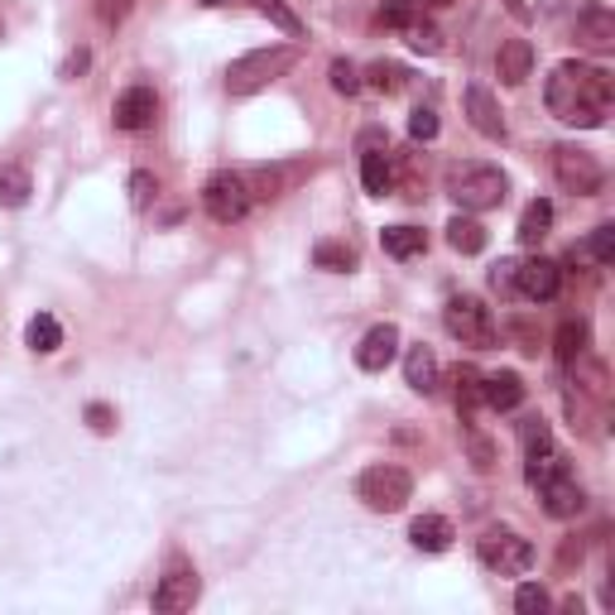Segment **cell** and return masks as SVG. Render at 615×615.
Returning <instances> with one entry per match:
<instances>
[{"label":"cell","mask_w":615,"mask_h":615,"mask_svg":"<svg viewBox=\"0 0 615 615\" xmlns=\"http://www.w3.org/2000/svg\"><path fill=\"white\" fill-rule=\"evenodd\" d=\"M611 97H615L611 72L596 63H577V58L553 68V78L544 87L548 111L558 115L563 125H577V130H602L611 115Z\"/></svg>","instance_id":"obj_1"},{"label":"cell","mask_w":615,"mask_h":615,"mask_svg":"<svg viewBox=\"0 0 615 615\" xmlns=\"http://www.w3.org/2000/svg\"><path fill=\"white\" fill-rule=\"evenodd\" d=\"M294 63H299V49H294V43L251 49V53H241L236 63L226 68V92H231V97H255V92H265L270 82H280Z\"/></svg>","instance_id":"obj_2"},{"label":"cell","mask_w":615,"mask_h":615,"mask_svg":"<svg viewBox=\"0 0 615 615\" xmlns=\"http://www.w3.org/2000/svg\"><path fill=\"white\" fill-rule=\"evenodd\" d=\"M447 193L462 212H491L510 193V179L495 164H452L447 169Z\"/></svg>","instance_id":"obj_3"},{"label":"cell","mask_w":615,"mask_h":615,"mask_svg":"<svg viewBox=\"0 0 615 615\" xmlns=\"http://www.w3.org/2000/svg\"><path fill=\"white\" fill-rule=\"evenodd\" d=\"M356 495H361L365 510H375V515H394V510H404L409 501H414V476L394 462L365 466L361 481H356Z\"/></svg>","instance_id":"obj_4"},{"label":"cell","mask_w":615,"mask_h":615,"mask_svg":"<svg viewBox=\"0 0 615 615\" xmlns=\"http://www.w3.org/2000/svg\"><path fill=\"white\" fill-rule=\"evenodd\" d=\"M443 327L457 336L462 346H476V351H491L495 346V317H491V308L472 299V294H452L447 308H443Z\"/></svg>","instance_id":"obj_5"},{"label":"cell","mask_w":615,"mask_h":615,"mask_svg":"<svg viewBox=\"0 0 615 615\" xmlns=\"http://www.w3.org/2000/svg\"><path fill=\"white\" fill-rule=\"evenodd\" d=\"M476 558L501 577H524L534 567V544L515 530H486L476 538Z\"/></svg>","instance_id":"obj_6"},{"label":"cell","mask_w":615,"mask_h":615,"mask_svg":"<svg viewBox=\"0 0 615 615\" xmlns=\"http://www.w3.org/2000/svg\"><path fill=\"white\" fill-rule=\"evenodd\" d=\"M202 208H208L212 222L231 226V222H245V216H251L255 198H251V188H245L241 173L222 169V173H212V179L202 183Z\"/></svg>","instance_id":"obj_7"},{"label":"cell","mask_w":615,"mask_h":615,"mask_svg":"<svg viewBox=\"0 0 615 615\" xmlns=\"http://www.w3.org/2000/svg\"><path fill=\"white\" fill-rule=\"evenodd\" d=\"M553 173L573 198H596L606 188V164L592 150H577V144H558L553 150Z\"/></svg>","instance_id":"obj_8"},{"label":"cell","mask_w":615,"mask_h":615,"mask_svg":"<svg viewBox=\"0 0 615 615\" xmlns=\"http://www.w3.org/2000/svg\"><path fill=\"white\" fill-rule=\"evenodd\" d=\"M313 169H317L313 159H294V164H265V169H251V173H241V179H245V188H251V198H255V202H274V198L294 193V188H299Z\"/></svg>","instance_id":"obj_9"},{"label":"cell","mask_w":615,"mask_h":615,"mask_svg":"<svg viewBox=\"0 0 615 615\" xmlns=\"http://www.w3.org/2000/svg\"><path fill=\"white\" fill-rule=\"evenodd\" d=\"M198 596H202V582L198 573L188 563H169V573L154 582V596H150V606L154 611H193L198 606Z\"/></svg>","instance_id":"obj_10"},{"label":"cell","mask_w":615,"mask_h":615,"mask_svg":"<svg viewBox=\"0 0 615 615\" xmlns=\"http://www.w3.org/2000/svg\"><path fill=\"white\" fill-rule=\"evenodd\" d=\"M515 294L530 299V303H553L563 294V270L553 265V260H544V255L524 260V265L515 270Z\"/></svg>","instance_id":"obj_11"},{"label":"cell","mask_w":615,"mask_h":615,"mask_svg":"<svg viewBox=\"0 0 615 615\" xmlns=\"http://www.w3.org/2000/svg\"><path fill=\"white\" fill-rule=\"evenodd\" d=\"M154 115H159V97L150 92V87H125L111 107L115 130H130V135H135V130H150Z\"/></svg>","instance_id":"obj_12"},{"label":"cell","mask_w":615,"mask_h":615,"mask_svg":"<svg viewBox=\"0 0 615 615\" xmlns=\"http://www.w3.org/2000/svg\"><path fill=\"white\" fill-rule=\"evenodd\" d=\"M538 501H544V510L553 520H577L582 510H587V491L577 486L573 472H563V476H553L538 486Z\"/></svg>","instance_id":"obj_13"},{"label":"cell","mask_w":615,"mask_h":615,"mask_svg":"<svg viewBox=\"0 0 615 615\" xmlns=\"http://www.w3.org/2000/svg\"><path fill=\"white\" fill-rule=\"evenodd\" d=\"M394 356H400V327H394V322H375L356 346V365L361 371H385Z\"/></svg>","instance_id":"obj_14"},{"label":"cell","mask_w":615,"mask_h":615,"mask_svg":"<svg viewBox=\"0 0 615 615\" xmlns=\"http://www.w3.org/2000/svg\"><path fill=\"white\" fill-rule=\"evenodd\" d=\"M577 43L592 53H611L615 49V14L606 6H592L577 14Z\"/></svg>","instance_id":"obj_15"},{"label":"cell","mask_w":615,"mask_h":615,"mask_svg":"<svg viewBox=\"0 0 615 615\" xmlns=\"http://www.w3.org/2000/svg\"><path fill=\"white\" fill-rule=\"evenodd\" d=\"M495 72H501L505 87H524L534 72V43L530 39H505L501 53H495Z\"/></svg>","instance_id":"obj_16"},{"label":"cell","mask_w":615,"mask_h":615,"mask_svg":"<svg viewBox=\"0 0 615 615\" xmlns=\"http://www.w3.org/2000/svg\"><path fill=\"white\" fill-rule=\"evenodd\" d=\"M466 121H472L486 140H505V115L501 107H495V97L486 92V87H466Z\"/></svg>","instance_id":"obj_17"},{"label":"cell","mask_w":615,"mask_h":615,"mask_svg":"<svg viewBox=\"0 0 615 615\" xmlns=\"http://www.w3.org/2000/svg\"><path fill=\"white\" fill-rule=\"evenodd\" d=\"M481 400H486L495 414H510V409L524 404V380L515 371H495V375H481Z\"/></svg>","instance_id":"obj_18"},{"label":"cell","mask_w":615,"mask_h":615,"mask_svg":"<svg viewBox=\"0 0 615 615\" xmlns=\"http://www.w3.org/2000/svg\"><path fill=\"white\" fill-rule=\"evenodd\" d=\"M452 538H457V530H452V520H443V515H419L409 524V544L419 553H447Z\"/></svg>","instance_id":"obj_19"},{"label":"cell","mask_w":615,"mask_h":615,"mask_svg":"<svg viewBox=\"0 0 615 615\" xmlns=\"http://www.w3.org/2000/svg\"><path fill=\"white\" fill-rule=\"evenodd\" d=\"M404 380H409V390H414V394H433L437 390V356L423 342L404 351Z\"/></svg>","instance_id":"obj_20"},{"label":"cell","mask_w":615,"mask_h":615,"mask_svg":"<svg viewBox=\"0 0 615 615\" xmlns=\"http://www.w3.org/2000/svg\"><path fill=\"white\" fill-rule=\"evenodd\" d=\"M361 183H365V193H371V198L394 193V164H390L385 150H371V144H365V154H361Z\"/></svg>","instance_id":"obj_21"},{"label":"cell","mask_w":615,"mask_h":615,"mask_svg":"<svg viewBox=\"0 0 615 615\" xmlns=\"http://www.w3.org/2000/svg\"><path fill=\"white\" fill-rule=\"evenodd\" d=\"M380 245H385V255H394V260H414L429 251V236H423L419 226H385L380 231Z\"/></svg>","instance_id":"obj_22"},{"label":"cell","mask_w":615,"mask_h":615,"mask_svg":"<svg viewBox=\"0 0 615 615\" xmlns=\"http://www.w3.org/2000/svg\"><path fill=\"white\" fill-rule=\"evenodd\" d=\"M447 245L457 255H481V251H486V226H481L476 216H452V222H447Z\"/></svg>","instance_id":"obj_23"},{"label":"cell","mask_w":615,"mask_h":615,"mask_svg":"<svg viewBox=\"0 0 615 615\" xmlns=\"http://www.w3.org/2000/svg\"><path fill=\"white\" fill-rule=\"evenodd\" d=\"M24 346H29V351H39V356H53V351L63 346V327H58V317H53V313L29 317V327H24Z\"/></svg>","instance_id":"obj_24"},{"label":"cell","mask_w":615,"mask_h":615,"mask_svg":"<svg viewBox=\"0 0 615 615\" xmlns=\"http://www.w3.org/2000/svg\"><path fill=\"white\" fill-rule=\"evenodd\" d=\"M553 231V202L548 198H534L530 208H524V216H520V231L515 236L524 241V245H538Z\"/></svg>","instance_id":"obj_25"},{"label":"cell","mask_w":615,"mask_h":615,"mask_svg":"<svg viewBox=\"0 0 615 615\" xmlns=\"http://www.w3.org/2000/svg\"><path fill=\"white\" fill-rule=\"evenodd\" d=\"M587 342H592V327L582 317H567L563 327H558V336H553V351H558V361L563 365H573L582 351H587Z\"/></svg>","instance_id":"obj_26"},{"label":"cell","mask_w":615,"mask_h":615,"mask_svg":"<svg viewBox=\"0 0 615 615\" xmlns=\"http://www.w3.org/2000/svg\"><path fill=\"white\" fill-rule=\"evenodd\" d=\"M313 265L317 270H332V274H351L361 265L356 260V251H351V245H342V241H317L313 245Z\"/></svg>","instance_id":"obj_27"},{"label":"cell","mask_w":615,"mask_h":615,"mask_svg":"<svg viewBox=\"0 0 615 615\" xmlns=\"http://www.w3.org/2000/svg\"><path fill=\"white\" fill-rule=\"evenodd\" d=\"M563 472H573V466H567V457H563L558 447H548V452H538V457H530V462H524V481H530L534 491L544 486V481L563 476Z\"/></svg>","instance_id":"obj_28"},{"label":"cell","mask_w":615,"mask_h":615,"mask_svg":"<svg viewBox=\"0 0 615 615\" xmlns=\"http://www.w3.org/2000/svg\"><path fill=\"white\" fill-rule=\"evenodd\" d=\"M29 193H34L29 173L14 169V164H0V202H6V208H24Z\"/></svg>","instance_id":"obj_29"},{"label":"cell","mask_w":615,"mask_h":615,"mask_svg":"<svg viewBox=\"0 0 615 615\" xmlns=\"http://www.w3.org/2000/svg\"><path fill=\"white\" fill-rule=\"evenodd\" d=\"M486 404L481 400V371L476 365H462L457 371V409H462V423H472V414Z\"/></svg>","instance_id":"obj_30"},{"label":"cell","mask_w":615,"mask_h":615,"mask_svg":"<svg viewBox=\"0 0 615 615\" xmlns=\"http://www.w3.org/2000/svg\"><path fill=\"white\" fill-rule=\"evenodd\" d=\"M404 82H409V72L400 63H371L365 68V87H375V92H385V97L404 92Z\"/></svg>","instance_id":"obj_31"},{"label":"cell","mask_w":615,"mask_h":615,"mask_svg":"<svg viewBox=\"0 0 615 615\" xmlns=\"http://www.w3.org/2000/svg\"><path fill=\"white\" fill-rule=\"evenodd\" d=\"M520 447H524V457H538V452H548L553 447V429L544 419H524L520 423Z\"/></svg>","instance_id":"obj_32"},{"label":"cell","mask_w":615,"mask_h":615,"mask_svg":"<svg viewBox=\"0 0 615 615\" xmlns=\"http://www.w3.org/2000/svg\"><path fill=\"white\" fill-rule=\"evenodd\" d=\"M255 10H260V14H265V20H270V24H280V29H284V34H289V39H303V20H299V14H294V10H289V6H284V0H255Z\"/></svg>","instance_id":"obj_33"},{"label":"cell","mask_w":615,"mask_h":615,"mask_svg":"<svg viewBox=\"0 0 615 615\" xmlns=\"http://www.w3.org/2000/svg\"><path fill=\"white\" fill-rule=\"evenodd\" d=\"M327 78H332V92H336V97H361V87H365L361 68L346 63V58H336V63L327 68Z\"/></svg>","instance_id":"obj_34"},{"label":"cell","mask_w":615,"mask_h":615,"mask_svg":"<svg viewBox=\"0 0 615 615\" xmlns=\"http://www.w3.org/2000/svg\"><path fill=\"white\" fill-rule=\"evenodd\" d=\"M404 34H409V49H414V53H443V34H437V24H423V20H414V24H409L404 29Z\"/></svg>","instance_id":"obj_35"},{"label":"cell","mask_w":615,"mask_h":615,"mask_svg":"<svg viewBox=\"0 0 615 615\" xmlns=\"http://www.w3.org/2000/svg\"><path fill=\"white\" fill-rule=\"evenodd\" d=\"M414 20H419L414 0H380V24H390V29H409Z\"/></svg>","instance_id":"obj_36"},{"label":"cell","mask_w":615,"mask_h":615,"mask_svg":"<svg viewBox=\"0 0 615 615\" xmlns=\"http://www.w3.org/2000/svg\"><path fill=\"white\" fill-rule=\"evenodd\" d=\"M587 255H592L602 270H606L611 260H615V226H611V222H602V226L592 231V241H587Z\"/></svg>","instance_id":"obj_37"},{"label":"cell","mask_w":615,"mask_h":615,"mask_svg":"<svg viewBox=\"0 0 615 615\" xmlns=\"http://www.w3.org/2000/svg\"><path fill=\"white\" fill-rule=\"evenodd\" d=\"M515 611H524V615H544V611H553V602H548V592L538 587V582H524V587L515 592Z\"/></svg>","instance_id":"obj_38"},{"label":"cell","mask_w":615,"mask_h":615,"mask_svg":"<svg viewBox=\"0 0 615 615\" xmlns=\"http://www.w3.org/2000/svg\"><path fill=\"white\" fill-rule=\"evenodd\" d=\"M515 270H520V260H495L491 265V289L501 299H515Z\"/></svg>","instance_id":"obj_39"},{"label":"cell","mask_w":615,"mask_h":615,"mask_svg":"<svg viewBox=\"0 0 615 615\" xmlns=\"http://www.w3.org/2000/svg\"><path fill=\"white\" fill-rule=\"evenodd\" d=\"M154 193H159V183H154V173H130V202H135V208L144 212V208H150V202H154Z\"/></svg>","instance_id":"obj_40"},{"label":"cell","mask_w":615,"mask_h":615,"mask_svg":"<svg viewBox=\"0 0 615 615\" xmlns=\"http://www.w3.org/2000/svg\"><path fill=\"white\" fill-rule=\"evenodd\" d=\"M409 135H414V140H433L437 135V111L433 107H419L414 115H409Z\"/></svg>","instance_id":"obj_41"},{"label":"cell","mask_w":615,"mask_h":615,"mask_svg":"<svg viewBox=\"0 0 615 615\" xmlns=\"http://www.w3.org/2000/svg\"><path fill=\"white\" fill-rule=\"evenodd\" d=\"M130 10H135V0H97V14H101V24H121Z\"/></svg>","instance_id":"obj_42"},{"label":"cell","mask_w":615,"mask_h":615,"mask_svg":"<svg viewBox=\"0 0 615 615\" xmlns=\"http://www.w3.org/2000/svg\"><path fill=\"white\" fill-rule=\"evenodd\" d=\"M466 443H472V462L481 466V472H491V466H495V447H491V437L472 433V437H466Z\"/></svg>","instance_id":"obj_43"},{"label":"cell","mask_w":615,"mask_h":615,"mask_svg":"<svg viewBox=\"0 0 615 615\" xmlns=\"http://www.w3.org/2000/svg\"><path fill=\"white\" fill-rule=\"evenodd\" d=\"M87 423H92V433H111L115 429V414L107 404H87Z\"/></svg>","instance_id":"obj_44"},{"label":"cell","mask_w":615,"mask_h":615,"mask_svg":"<svg viewBox=\"0 0 615 615\" xmlns=\"http://www.w3.org/2000/svg\"><path fill=\"white\" fill-rule=\"evenodd\" d=\"M82 68H87V53H72V58H68V68H63V78H78Z\"/></svg>","instance_id":"obj_45"},{"label":"cell","mask_w":615,"mask_h":615,"mask_svg":"<svg viewBox=\"0 0 615 615\" xmlns=\"http://www.w3.org/2000/svg\"><path fill=\"white\" fill-rule=\"evenodd\" d=\"M198 6H231V0H198Z\"/></svg>","instance_id":"obj_46"},{"label":"cell","mask_w":615,"mask_h":615,"mask_svg":"<svg viewBox=\"0 0 615 615\" xmlns=\"http://www.w3.org/2000/svg\"><path fill=\"white\" fill-rule=\"evenodd\" d=\"M429 6H457V0H429Z\"/></svg>","instance_id":"obj_47"},{"label":"cell","mask_w":615,"mask_h":615,"mask_svg":"<svg viewBox=\"0 0 615 615\" xmlns=\"http://www.w3.org/2000/svg\"><path fill=\"white\" fill-rule=\"evenodd\" d=\"M0 29H6V24H0Z\"/></svg>","instance_id":"obj_48"}]
</instances>
